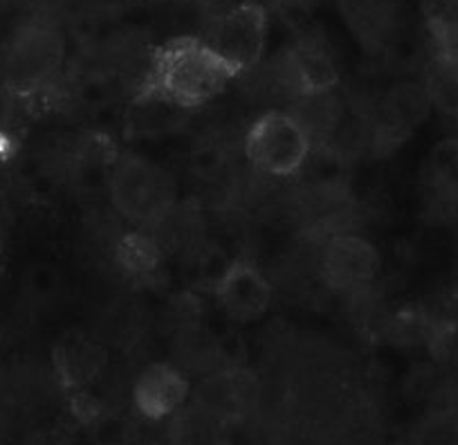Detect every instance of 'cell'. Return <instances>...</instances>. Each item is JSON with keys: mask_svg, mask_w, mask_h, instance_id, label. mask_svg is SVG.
<instances>
[{"mask_svg": "<svg viewBox=\"0 0 458 445\" xmlns=\"http://www.w3.org/2000/svg\"><path fill=\"white\" fill-rule=\"evenodd\" d=\"M243 77L234 64L196 37H174L153 52L138 90V101L171 108H200Z\"/></svg>", "mask_w": 458, "mask_h": 445, "instance_id": "obj_1", "label": "cell"}, {"mask_svg": "<svg viewBox=\"0 0 458 445\" xmlns=\"http://www.w3.org/2000/svg\"><path fill=\"white\" fill-rule=\"evenodd\" d=\"M310 156V135L301 120L284 110H267L245 135V158L275 178L294 175Z\"/></svg>", "mask_w": 458, "mask_h": 445, "instance_id": "obj_2", "label": "cell"}, {"mask_svg": "<svg viewBox=\"0 0 458 445\" xmlns=\"http://www.w3.org/2000/svg\"><path fill=\"white\" fill-rule=\"evenodd\" d=\"M114 207L135 223H156L174 205V183L153 162L138 156L120 158L110 180Z\"/></svg>", "mask_w": 458, "mask_h": 445, "instance_id": "obj_3", "label": "cell"}, {"mask_svg": "<svg viewBox=\"0 0 458 445\" xmlns=\"http://www.w3.org/2000/svg\"><path fill=\"white\" fill-rule=\"evenodd\" d=\"M267 30L270 19L261 3H241L232 7L218 23L214 25L209 46L223 55L229 64H234L241 74L250 73L263 61L267 47Z\"/></svg>", "mask_w": 458, "mask_h": 445, "instance_id": "obj_4", "label": "cell"}, {"mask_svg": "<svg viewBox=\"0 0 458 445\" xmlns=\"http://www.w3.org/2000/svg\"><path fill=\"white\" fill-rule=\"evenodd\" d=\"M214 297L232 320L241 324L261 320L272 304L267 277L248 259H234L214 281Z\"/></svg>", "mask_w": 458, "mask_h": 445, "instance_id": "obj_5", "label": "cell"}, {"mask_svg": "<svg viewBox=\"0 0 458 445\" xmlns=\"http://www.w3.org/2000/svg\"><path fill=\"white\" fill-rule=\"evenodd\" d=\"M64 59V41L50 28H30L12 46L7 79L19 92H34L46 86Z\"/></svg>", "mask_w": 458, "mask_h": 445, "instance_id": "obj_6", "label": "cell"}, {"mask_svg": "<svg viewBox=\"0 0 458 445\" xmlns=\"http://www.w3.org/2000/svg\"><path fill=\"white\" fill-rule=\"evenodd\" d=\"M189 396V381L169 363H153L133 385L135 409L148 421H162L178 412Z\"/></svg>", "mask_w": 458, "mask_h": 445, "instance_id": "obj_7", "label": "cell"}, {"mask_svg": "<svg viewBox=\"0 0 458 445\" xmlns=\"http://www.w3.org/2000/svg\"><path fill=\"white\" fill-rule=\"evenodd\" d=\"M380 270V254L362 236H337L324 252V275L335 288H362Z\"/></svg>", "mask_w": 458, "mask_h": 445, "instance_id": "obj_8", "label": "cell"}, {"mask_svg": "<svg viewBox=\"0 0 458 445\" xmlns=\"http://www.w3.org/2000/svg\"><path fill=\"white\" fill-rule=\"evenodd\" d=\"M285 79L303 97H319L337 83V68L315 41H301L285 56Z\"/></svg>", "mask_w": 458, "mask_h": 445, "instance_id": "obj_9", "label": "cell"}, {"mask_svg": "<svg viewBox=\"0 0 458 445\" xmlns=\"http://www.w3.org/2000/svg\"><path fill=\"white\" fill-rule=\"evenodd\" d=\"M77 414L81 418L83 427H86L88 436H90L92 445H129L133 439V430H131L129 421L122 414L106 409L101 405L86 400V403H77Z\"/></svg>", "mask_w": 458, "mask_h": 445, "instance_id": "obj_10", "label": "cell"}, {"mask_svg": "<svg viewBox=\"0 0 458 445\" xmlns=\"http://www.w3.org/2000/svg\"><path fill=\"white\" fill-rule=\"evenodd\" d=\"M117 263L122 270L135 279H147L160 266V248L144 232H129L117 244Z\"/></svg>", "mask_w": 458, "mask_h": 445, "instance_id": "obj_11", "label": "cell"}, {"mask_svg": "<svg viewBox=\"0 0 458 445\" xmlns=\"http://www.w3.org/2000/svg\"><path fill=\"white\" fill-rule=\"evenodd\" d=\"M431 175L445 196L458 198V140H443L431 153Z\"/></svg>", "mask_w": 458, "mask_h": 445, "instance_id": "obj_12", "label": "cell"}, {"mask_svg": "<svg viewBox=\"0 0 458 445\" xmlns=\"http://www.w3.org/2000/svg\"><path fill=\"white\" fill-rule=\"evenodd\" d=\"M28 281L34 297L47 299L56 293V288H59V272H56L55 266L41 263V266H37L32 272H30Z\"/></svg>", "mask_w": 458, "mask_h": 445, "instance_id": "obj_13", "label": "cell"}, {"mask_svg": "<svg viewBox=\"0 0 458 445\" xmlns=\"http://www.w3.org/2000/svg\"><path fill=\"white\" fill-rule=\"evenodd\" d=\"M275 5L284 12H294V14H303L319 5V0H275Z\"/></svg>", "mask_w": 458, "mask_h": 445, "instance_id": "obj_14", "label": "cell"}, {"mask_svg": "<svg viewBox=\"0 0 458 445\" xmlns=\"http://www.w3.org/2000/svg\"><path fill=\"white\" fill-rule=\"evenodd\" d=\"M148 445H153V443H148Z\"/></svg>", "mask_w": 458, "mask_h": 445, "instance_id": "obj_15", "label": "cell"}]
</instances>
